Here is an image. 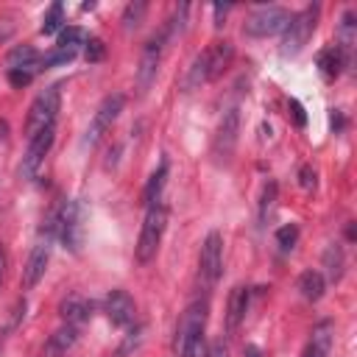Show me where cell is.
<instances>
[{
	"mask_svg": "<svg viewBox=\"0 0 357 357\" xmlns=\"http://www.w3.org/2000/svg\"><path fill=\"white\" fill-rule=\"evenodd\" d=\"M318 17H321V6H318V3L301 8L298 14L290 17V22H287V28H284V36H282V53H284V56L298 53V50L310 42V36L315 33Z\"/></svg>",
	"mask_w": 357,
	"mask_h": 357,
	"instance_id": "1",
	"label": "cell"
},
{
	"mask_svg": "<svg viewBox=\"0 0 357 357\" xmlns=\"http://www.w3.org/2000/svg\"><path fill=\"white\" fill-rule=\"evenodd\" d=\"M165 226H167V209L156 201L148 206L145 212V220H142V231H139V240H137V262H151L159 243H162V234H165Z\"/></svg>",
	"mask_w": 357,
	"mask_h": 357,
	"instance_id": "2",
	"label": "cell"
},
{
	"mask_svg": "<svg viewBox=\"0 0 357 357\" xmlns=\"http://www.w3.org/2000/svg\"><path fill=\"white\" fill-rule=\"evenodd\" d=\"M59 103H61V95H59V86H47L45 92H39L28 109V120H25V134L28 139L36 137L39 131L45 128H53L56 123V114H59Z\"/></svg>",
	"mask_w": 357,
	"mask_h": 357,
	"instance_id": "3",
	"label": "cell"
},
{
	"mask_svg": "<svg viewBox=\"0 0 357 357\" xmlns=\"http://www.w3.org/2000/svg\"><path fill=\"white\" fill-rule=\"evenodd\" d=\"M290 17L293 14L287 8H282V6H259L245 17L243 31L248 36H273V33H282L287 28Z\"/></svg>",
	"mask_w": 357,
	"mask_h": 357,
	"instance_id": "4",
	"label": "cell"
},
{
	"mask_svg": "<svg viewBox=\"0 0 357 357\" xmlns=\"http://www.w3.org/2000/svg\"><path fill=\"white\" fill-rule=\"evenodd\" d=\"M81 206L75 201H61L56 206V234L64 243V248L78 251L81 248Z\"/></svg>",
	"mask_w": 357,
	"mask_h": 357,
	"instance_id": "5",
	"label": "cell"
},
{
	"mask_svg": "<svg viewBox=\"0 0 357 357\" xmlns=\"http://www.w3.org/2000/svg\"><path fill=\"white\" fill-rule=\"evenodd\" d=\"M123 106H126V98L120 95V92H114V95H106L103 100H100V106H98V112H95V117H92V123H89V128H86V137H84V145H95L112 126H114V120L120 117V112H123Z\"/></svg>",
	"mask_w": 357,
	"mask_h": 357,
	"instance_id": "6",
	"label": "cell"
},
{
	"mask_svg": "<svg viewBox=\"0 0 357 357\" xmlns=\"http://www.w3.org/2000/svg\"><path fill=\"white\" fill-rule=\"evenodd\" d=\"M237 134H240V109L229 106L218 123L215 139H212V153L218 156V162H229L237 145Z\"/></svg>",
	"mask_w": 357,
	"mask_h": 357,
	"instance_id": "7",
	"label": "cell"
},
{
	"mask_svg": "<svg viewBox=\"0 0 357 357\" xmlns=\"http://www.w3.org/2000/svg\"><path fill=\"white\" fill-rule=\"evenodd\" d=\"M204 326H206V301H192L181 312V321L176 329V354H181L195 337H201Z\"/></svg>",
	"mask_w": 357,
	"mask_h": 357,
	"instance_id": "8",
	"label": "cell"
},
{
	"mask_svg": "<svg viewBox=\"0 0 357 357\" xmlns=\"http://www.w3.org/2000/svg\"><path fill=\"white\" fill-rule=\"evenodd\" d=\"M162 47H165V33H156L145 42L142 56H139V70H137V92L145 95L151 89V84L156 81L159 73V61H162Z\"/></svg>",
	"mask_w": 357,
	"mask_h": 357,
	"instance_id": "9",
	"label": "cell"
},
{
	"mask_svg": "<svg viewBox=\"0 0 357 357\" xmlns=\"http://www.w3.org/2000/svg\"><path fill=\"white\" fill-rule=\"evenodd\" d=\"M201 282L212 287L223 273V237L220 231H209L201 245Z\"/></svg>",
	"mask_w": 357,
	"mask_h": 357,
	"instance_id": "10",
	"label": "cell"
},
{
	"mask_svg": "<svg viewBox=\"0 0 357 357\" xmlns=\"http://www.w3.org/2000/svg\"><path fill=\"white\" fill-rule=\"evenodd\" d=\"M53 139H56V131H53V128H45V131H39L36 137L28 139V151H25V156H22V165H20L22 178H33V176H36V170L42 167V159L47 156Z\"/></svg>",
	"mask_w": 357,
	"mask_h": 357,
	"instance_id": "11",
	"label": "cell"
},
{
	"mask_svg": "<svg viewBox=\"0 0 357 357\" xmlns=\"http://www.w3.org/2000/svg\"><path fill=\"white\" fill-rule=\"evenodd\" d=\"M103 310L114 326H128L134 324V315H137V304L126 290H112L103 301Z\"/></svg>",
	"mask_w": 357,
	"mask_h": 357,
	"instance_id": "12",
	"label": "cell"
},
{
	"mask_svg": "<svg viewBox=\"0 0 357 357\" xmlns=\"http://www.w3.org/2000/svg\"><path fill=\"white\" fill-rule=\"evenodd\" d=\"M47 259H50V245H47V243L33 245V251L28 254L25 268H22V287H25V290H31V287L39 284V279H42L45 271H47Z\"/></svg>",
	"mask_w": 357,
	"mask_h": 357,
	"instance_id": "13",
	"label": "cell"
},
{
	"mask_svg": "<svg viewBox=\"0 0 357 357\" xmlns=\"http://www.w3.org/2000/svg\"><path fill=\"white\" fill-rule=\"evenodd\" d=\"M245 312H248V287L237 284V287L231 290V296H229V307H226V329H229V335L237 332V326L243 324Z\"/></svg>",
	"mask_w": 357,
	"mask_h": 357,
	"instance_id": "14",
	"label": "cell"
},
{
	"mask_svg": "<svg viewBox=\"0 0 357 357\" xmlns=\"http://www.w3.org/2000/svg\"><path fill=\"white\" fill-rule=\"evenodd\" d=\"M59 312H61V318H64L67 324L78 326V324H84V321L92 315V301L84 298V296H67V298L59 304Z\"/></svg>",
	"mask_w": 357,
	"mask_h": 357,
	"instance_id": "15",
	"label": "cell"
},
{
	"mask_svg": "<svg viewBox=\"0 0 357 357\" xmlns=\"http://www.w3.org/2000/svg\"><path fill=\"white\" fill-rule=\"evenodd\" d=\"M6 64H8V70H28V73H33L36 64H39V53L31 45H17V47L8 50Z\"/></svg>",
	"mask_w": 357,
	"mask_h": 357,
	"instance_id": "16",
	"label": "cell"
},
{
	"mask_svg": "<svg viewBox=\"0 0 357 357\" xmlns=\"http://www.w3.org/2000/svg\"><path fill=\"white\" fill-rule=\"evenodd\" d=\"M206 81H212V73H209V59H206V50H201V53L192 59V64L187 67L184 89H195V86H201V84H206Z\"/></svg>",
	"mask_w": 357,
	"mask_h": 357,
	"instance_id": "17",
	"label": "cell"
},
{
	"mask_svg": "<svg viewBox=\"0 0 357 357\" xmlns=\"http://www.w3.org/2000/svg\"><path fill=\"white\" fill-rule=\"evenodd\" d=\"M298 290H301V296H304L307 301H318V298L324 296V290H326L324 273H321V271H304V273L298 276Z\"/></svg>",
	"mask_w": 357,
	"mask_h": 357,
	"instance_id": "18",
	"label": "cell"
},
{
	"mask_svg": "<svg viewBox=\"0 0 357 357\" xmlns=\"http://www.w3.org/2000/svg\"><path fill=\"white\" fill-rule=\"evenodd\" d=\"M343 64H346V56L337 50V45H335V47H326V50H321V53H318V67H321L324 78H329V81L340 75Z\"/></svg>",
	"mask_w": 357,
	"mask_h": 357,
	"instance_id": "19",
	"label": "cell"
},
{
	"mask_svg": "<svg viewBox=\"0 0 357 357\" xmlns=\"http://www.w3.org/2000/svg\"><path fill=\"white\" fill-rule=\"evenodd\" d=\"M78 340V326H73V324H67V326H61V329H56L53 335H50V340H47V354H67V349L73 346Z\"/></svg>",
	"mask_w": 357,
	"mask_h": 357,
	"instance_id": "20",
	"label": "cell"
},
{
	"mask_svg": "<svg viewBox=\"0 0 357 357\" xmlns=\"http://www.w3.org/2000/svg\"><path fill=\"white\" fill-rule=\"evenodd\" d=\"M165 178H167V162H162V165H159V170H153V173H151V178H148V184H145L142 198H145V204H148V206L159 201V192H162V187H165Z\"/></svg>",
	"mask_w": 357,
	"mask_h": 357,
	"instance_id": "21",
	"label": "cell"
},
{
	"mask_svg": "<svg viewBox=\"0 0 357 357\" xmlns=\"http://www.w3.org/2000/svg\"><path fill=\"white\" fill-rule=\"evenodd\" d=\"M329 354V324H321L312 332V340L304 351V357H326Z\"/></svg>",
	"mask_w": 357,
	"mask_h": 357,
	"instance_id": "22",
	"label": "cell"
},
{
	"mask_svg": "<svg viewBox=\"0 0 357 357\" xmlns=\"http://www.w3.org/2000/svg\"><path fill=\"white\" fill-rule=\"evenodd\" d=\"M324 265H326V273H329L332 282H337L343 276V251H340V245H329L324 251Z\"/></svg>",
	"mask_w": 357,
	"mask_h": 357,
	"instance_id": "23",
	"label": "cell"
},
{
	"mask_svg": "<svg viewBox=\"0 0 357 357\" xmlns=\"http://www.w3.org/2000/svg\"><path fill=\"white\" fill-rule=\"evenodd\" d=\"M145 11H148V3H142V0L128 3V6H126V11H123V25H126V31L139 28V22H142Z\"/></svg>",
	"mask_w": 357,
	"mask_h": 357,
	"instance_id": "24",
	"label": "cell"
},
{
	"mask_svg": "<svg viewBox=\"0 0 357 357\" xmlns=\"http://www.w3.org/2000/svg\"><path fill=\"white\" fill-rule=\"evenodd\" d=\"M273 201H276V181H265V184H262V195H259V220H262V223L271 218Z\"/></svg>",
	"mask_w": 357,
	"mask_h": 357,
	"instance_id": "25",
	"label": "cell"
},
{
	"mask_svg": "<svg viewBox=\"0 0 357 357\" xmlns=\"http://www.w3.org/2000/svg\"><path fill=\"white\" fill-rule=\"evenodd\" d=\"M61 25H64V8H61V3H53V6L47 8V14H45L42 33H56Z\"/></svg>",
	"mask_w": 357,
	"mask_h": 357,
	"instance_id": "26",
	"label": "cell"
},
{
	"mask_svg": "<svg viewBox=\"0 0 357 357\" xmlns=\"http://www.w3.org/2000/svg\"><path fill=\"white\" fill-rule=\"evenodd\" d=\"M187 11H190V6H187V3H181V6L173 11V20L167 22V33H165V42H167V39H173L176 33H181V31H184V25H187Z\"/></svg>",
	"mask_w": 357,
	"mask_h": 357,
	"instance_id": "27",
	"label": "cell"
},
{
	"mask_svg": "<svg viewBox=\"0 0 357 357\" xmlns=\"http://www.w3.org/2000/svg\"><path fill=\"white\" fill-rule=\"evenodd\" d=\"M75 47H56L53 53H47L45 56V67H59V64H67V61H73L75 59Z\"/></svg>",
	"mask_w": 357,
	"mask_h": 357,
	"instance_id": "28",
	"label": "cell"
},
{
	"mask_svg": "<svg viewBox=\"0 0 357 357\" xmlns=\"http://www.w3.org/2000/svg\"><path fill=\"white\" fill-rule=\"evenodd\" d=\"M296 240H298V226H296V223H287V226H282V229L276 231V243H279L284 251H290V248L296 245Z\"/></svg>",
	"mask_w": 357,
	"mask_h": 357,
	"instance_id": "29",
	"label": "cell"
},
{
	"mask_svg": "<svg viewBox=\"0 0 357 357\" xmlns=\"http://www.w3.org/2000/svg\"><path fill=\"white\" fill-rule=\"evenodd\" d=\"M81 42H84V31H81V28H61V33H59V47H75V50H78Z\"/></svg>",
	"mask_w": 357,
	"mask_h": 357,
	"instance_id": "30",
	"label": "cell"
},
{
	"mask_svg": "<svg viewBox=\"0 0 357 357\" xmlns=\"http://www.w3.org/2000/svg\"><path fill=\"white\" fill-rule=\"evenodd\" d=\"M103 56H106V45L98 39V36H92L89 42H86V61H103Z\"/></svg>",
	"mask_w": 357,
	"mask_h": 357,
	"instance_id": "31",
	"label": "cell"
},
{
	"mask_svg": "<svg viewBox=\"0 0 357 357\" xmlns=\"http://www.w3.org/2000/svg\"><path fill=\"white\" fill-rule=\"evenodd\" d=\"M178 357H206V346H204V335L201 337H195Z\"/></svg>",
	"mask_w": 357,
	"mask_h": 357,
	"instance_id": "32",
	"label": "cell"
},
{
	"mask_svg": "<svg viewBox=\"0 0 357 357\" xmlns=\"http://www.w3.org/2000/svg\"><path fill=\"white\" fill-rule=\"evenodd\" d=\"M31 78H33V73H28V70H8V81L14 86H28Z\"/></svg>",
	"mask_w": 357,
	"mask_h": 357,
	"instance_id": "33",
	"label": "cell"
},
{
	"mask_svg": "<svg viewBox=\"0 0 357 357\" xmlns=\"http://www.w3.org/2000/svg\"><path fill=\"white\" fill-rule=\"evenodd\" d=\"M298 181H301L304 190H312V187H315V170H312L310 165H301V170H298Z\"/></svg>",
	"mask_w": 357,
	"mask_h": 357,
	"instance_id": "34",
	"label": "cell"
},
{
	"mask_svg": "<svg viewBox=\"0 0 357 357\" xmlns=\"http://www.w3.org/2000/svg\"><path fill=\"white\" fill-rule=\"evenodd\" d=\"M206 357H229V346H226L220 337H215V340L206 346Z\"/></svg>",
	"mask_w": 357,
	"mask_h": 357,
	"instance_id": "35",
	"label": "cell"
},
{
	"mask_svg": "<svg viewBox=\"0 0 357 357\" xmlns=\"http://www.w3.org/2000/svg\"><path fill=\"white\" fill-rule=\"evenodd\" d=\"M290 112H293V117H296V126H304V123H307V114H304V109H301L298 100H290Z\"/></svg>",
	"mask_w": 357,
	"mask_h": 357,
	"instance_id": "36",
	"label": "cell"
},
{
	"mask_svg": "<svg viewBox=\"0 0 357 357\" xmlns=\"http://www.w3.org/2000/svg\"><path fill=\"white\" fill-rule=\"evenodd\" d=\"M6 268H8V257H6V248L0 245V287L6 282Z\"/></svg>",
	"mask_w": 357,
	"mask_h": 357,
	"instance_id": "37",
	"label": "cell"
},
{
	"mask_svg": "<svg viewBox=\"0 0 357 357\" xmlns=\"http://www.w3.org/2000/svg\"><path fill=\"white\" fill-rule=\"evenodd\" d=\"M212 11H215V25L220 28V25H223V17L229 14V6H215Z\"/></svg>",
	"mask_w": 357,
	"mask_h": 357,
	"instance_id": "38",
	"label": "cell"
},
{
	"mask_svg": "<svg viewBox=\"0 0 357 357\" xmlns=\"http://www.w3.org/2000/svg\"><path fill=\"white\" fill-rule=\"evenodd\" d=\"M243 357H262V351H259V346H254V343H248V346L243 349Z\"/></svg>",
	"mask_w": 357,
	"mask_h": 357,
	"instance_id": "39",
	"label": "cell"
}]
</instances>
